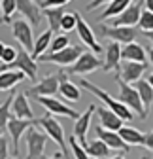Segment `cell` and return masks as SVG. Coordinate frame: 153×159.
Returning a JSON list of instances; mask_svg holds the SVG:
<instances>
[{
  "label": "cell",
  "mask_w": 153,
  "mask_h": 159,
  "mask_svg": "<svg viewBox=\"0 0 153 159\" xmlns=\"http://www.w3.org/2000/svg\"><path fill=\"white\" fill-rule=\"evenodd\" d=\"M134 89L138 91L140 101H142V106H144V110L147 114V110L153 104V87L147 84V80H138V82L134 84Z\"/></svg>",
  "instance_id": "27"
},
{
  "label": "cell",
  "mask_w": 153,
  "mask_h": 159,
  "mask_svg": "<svg viewBox=\"0 0 153 159\" xmlns=\"http://www.w3.org/2000/svg\"><path fill=\"white\" fill-rule=\"evenodd\" d=\"M94 133H97V138H98V140H102L110 150H119V152H123V153H129V152H130V146H127V144L123 142V138L119 136V133L102 129L100 125L94 127Z\"/></svg>",
  "instance_id": "16"
},
{
  "label": "cell",
  "mask_w": 153,
  "mask_h": 159,
  "mask_svg": "<svg viewBox=\"0 0 153 159\" xmlns=\"http://www.w3.org/2000/svg\"><path fill=\"white\" fill-rule=\"evenodd\" d=\"M97 114H98V119H100V127L102 129H108V131H116L119 133V129H123V119L113 114L111 110H108L106 106H97Z\"/></svg>",
  "instance_id": "20"
},
{
  "label": "cell",
  "mask_w": 153,
  "mask_h": 159,
  "mask_svg": "<svg viewBox=\"0 0 153 159\" xmlns=\"http://www.w3.org/2000/svg\"><path fill=\"white\" fill-rule=\"evenodd\" d=\"M25 142H27V157L25 159H46L44 150L47 144V134L38 131L36 127H30L25 134Z\"/></svg>",
  "instance_id": "4"
},
{
  "label": "cell",
  "mask_w": 153,
  "mask_h": 159,
  "mask_svg": "<svg viewBox=\"0 0 153 159\" xmlns=\"http://www.w3.org/2000/svg\"><path fill=\"white\" fill-rule=\"evenodd\" d=\"M47 159V157H46ZM49 159H64V155L63 153H53V157H49Z\"/></svg>",
  "instance_id": "44"
},
{
  "label": "cell",
  "mask_w": 153,
  "mask_h": 159,
  "mask_svg": "<svg viewBox=\"0 0 153 159\" xmlns=\"http://www.w3.org/2000/svg\"><path fill=\"white\" fill-rule=\"evenodd\" d=\"M17 10L23 13L25 19H28L32 23V29H36L42 23V10L36 2H32V0H17Z\"/></svg>",
  "instance_id": "21"
},
{
  "label": "cell",
  "mask_w": 153,
  "mask_h": 159,
  "mask_svg": "<svg viewBox=\"0 0 153 159\" xmlns=\"http://www.w3.org/2000/svg\"><path fill=\"white\" fill-rule=\"evenodd\" d=\"M8 68H10V66H8V65H0V74H2V72H6V70H8Z\"/></svg>",
  "instance_id": "47"
},
{
  "label": "cell",
  "mask_w": 153,
  "mask_h": 159,
  "mask_svg": "<svg viewBox=\"0 0 153 159\" xmlns=\"http://www.w3.org/2000/svg\"><path fill=\"white\" fill-rule=\"evenodd\" d=\"M76 29V11H64L63 19H61V30L70 32Z\"/></svg>",
  "instance_id": "36"
},
{
  "label": "cell",
  "mask_w": 153,
  "mask_h": 159,
  "mask_svg": "<svg viewBox=\"0 0 153 159\" xmlns=\"http://www.w3.org/2000/svg\"><path fill=\"white\" fill-rule=\"evenodd\" d=\"M102 4H108V2H106V0H94V2H89V4L85 6V10H87V11H93L94 8H98V6H102Z\"/></svg>",
  "instance_id": "40"
},
{
  "label": "cell",
  "mask_w": 153,
  "mask_h": 159,
  "mask_svg": "<svg viewBox=\"0 0 153 159\" xmlns=\"http://www.w3.org/2000/svg\"><path fill=\"white\" fill-rule=\"evenodd\" d=\"M63 80H68L66 72H63V70L53 72V74L46 76L44 80H40L36 85L28 87L25 93H27V95H34L36 98H38V97H53V95L59 93V87H61V82H63Z\"/></svg>",
  "instance_id": "2"
},
{
  "label": "cell",
  "mask_w": 153,
  "mask_h": 159,
  "mask_svg": "<svg viewBox=\"0 0 153 159\" xmlns=\"http://www.w3.org/2000/svg\"><path fill=\"white\" fill-rule=\"evenodd\" d=\"M38 102H40L47 114H53V116H64V117H70V119H78L80 114L72 110L70 106H66L64 102H61L59 98H55V97H38L36 98Z\"/></svg>",
  "instance_id": "12"
},
{
  "label": "cell",
  "mask_w": 153,
  "mask_h": 159,
  "mask_svg": "<svg viewBox=\"0 0 153 159\" xmlns=\"http://www.w3.org/2000/svg\"><path fill=\"white\" fill-rule=\"evenodd\" d=\"M0 159H10V142L4 134H0Z\"/></svg>",
  "instance_id": "38"
},
{
  "label": "cell",
  "mask_w": 153,
  "mask_h": 159,
  "mask_svg": "<svg viewBox=\"0 0 153 159\" xmlns=\"http://www.w3.org/2000/svg\"><path fill=\"white\" fill-rule=\"evenodd\" d=\"M25 80V74L19 72L15 68H8L6 72L0 74V91H8L11 87H15L19 82H23Z\"/></svg>",
  "instance_id": "26"
},
{
  "label": "cell",
  "mask_w": 153,
  "mask_h": 159,
  "mask_svg": "<svg viewBox=\"0 0 153 159\" xmlns=\"http://www.w3.org/2000/svg\"><path fill=\"white\" fill-rule=\"evenodd\" d=\"M11 116L17 117V119H28V121H32V119H34V114H32V108L28 104V98H27V93L25 91L13 95Z\"/></svg>",
  "instance_id": "18"
},
{
  "label": "cell",
  "mask_w": 153,
  "mask_h": 159,
  "mask_svg": "<svg viewBox=\"0 0 153 159\" xmlns=\"http://www.w3.org/2000/svg\"><path fill=\"white\" fill-rule=\"evenodd\" d=\"M70 46V38L66 34H57L51 40V46H49V53H59L63 49H66Z\"/></svg>",
  "instance_id": "32"
},
{
  "label": "cell",
  "mask_w": 153,
  "mask_h": 159,
  "mask_svg": "<svg viewBox=\"0 0 153 159\" xmlns=\"http://www.w3.org/2000/svg\"><path fill=\"white\" fill-rule=\"evenodd\" d=\"M142 4L144 2H130V6L117 15L116 19H111L110 27H127V29H134V25H138L140 15H142Z\"/></svg>",
  "instance_id": "13"
},
{
  "label": "cell",
  "mask_w": 153,
  "mask_h": 159,
  "mask_svg": "<svg viewBox=\"0 0 153 159\" xmlns=\"http://www.w3.org/2000/svg\"><path fill=\"white\" fill-rule=\"evenodd\" d=\"M81 53H83V49H81L80 46H68L66 49H63V51H59V53H46V55H42L40 61H44V63H53V65H59V66L68 68V66H72V65L81 57Z\"/></svg>",
  "instance_id": "6"
},
{
  "label": "cell",
  "mask_w": 153,
  "mask_h": 159,
  "mask_svg": "<svg viewBox=\"0 0 153 159\" xmlns=\"http://www.w3.org/2000/svg\"><path fill=\"white\" fill-rule=\"evenodd\" d=\"M51 40H53V32L47 29V30H44L40 36H38L36 40H34V49H32V53H30V57L34 59H40L42 55H46V51H47V48L51 46Z\"/></svg>",
  "instance_id": "25"
},
{
  "label": "cell",
  "mask_w": 153,
  "mask_h": 159,
  "mask_svg": "<svg viewBox=\"0 0 153 159\" xmlns=\"http://www.w3.org/2000/svg\"><path fill=\"white\" fill-rule=\"evenodd\" d=\"M144 36H146V38L149 40L151 44H153V30H151V32H144Z\"/></svg>",
  "instance_id": "43"
},
{
  "label": "cell",
  "mask_w": 153,
  "mask_h": 159,
  "mask_svg": "<svg viewBox=\"0 0 153 159\" xmlns=\"http://www.w3.org/2000/svg\"><path fill=\"white\" fill-rule=\"evenodd\" d=\"M144 146H146L149 152H153V131L146 133V140H144Z\"/></svg>",
  "instance_id": "39"
},
{
  "label": "cell",
  "mask_w": 153,
  "mask_h": 159,
  "mask_svg": "<svg viewBox=\"0 0 153 159\" xmlns=\"http://www.w3.org/2000/svg\"><path fill=\"white\" fill-rule=\"evenodd\" d=\"M4 49H6V44H4V42H0V59H2V53H4Z\"/></svg>",
  "instance_id": "45"
},
{
  "label": "cell",
  "mask_w": 153,
  "mask_h": 159,
  "mask_svg": "<svg viewBox=\"0 0 153 159\" xmlns=\"http://www.w3.org/2000/svg\"><path fill=\"white\" fill-rule=\"evenodd\" d=\"M68 140V144H70V150H72V155H74V159H91L89 155H87V152H85V148L78 142V138H76L74 134L70 136V138H66Z\"/></svg>",
  "instance_id": "33"
},
{
  "label": "cell",
  "mask_w": 153,
  "mask_h": 159,
  "mask_svg": "<svg viewBox=\"0 0 153 159\" xmlns=\"http://www.w3.org/2000/svg\"><path fill=\"white\" fill-rule=\"evenodd\" d=\"M36 119L28 121V119H17V117H11L8 121V133H10V140H11V150H13V155H19V142H21L23 134H27V131L30 127H34Z\"/></svg>",
  "instance_id": "7"
},
{
  "label": "cell",
  "mask_w": 153,
  "mask_h": 159,
  "mask_svg": "<svg viewBox=\"0 0 153 159\" xmlns=\"http://www.w3.org/2000/svg\"><path fill=\"white\" fill-rule=\"evenodd\" d=\"M10 159H17V157H10Z\"/></svg>",
  "instance_id": "51"
},
{
  "label": "cell",
  "mask_w": 153,
  "mask_h": 159,
  "mask_svg": "<svg viewBox=\"0 0 153 159\" xmlns=\"http://www.w3.org/2000/svg\"><path fill=\"white\" fill-rule=\"evenodd\" d=\"M119 136L123 138V142L127 146H144V140H146V133L134 129V127H123L119 129Z\"/></svg>",
  "instance_id": "24"
},
{
  "label": "cell",
  "mask_w": 153,
  "mask_h": 159,
  "mask_svg": "<svg viewBox=\"0 0 153 159\" xmlns=\"http://www.w3.org/2000/svg\"><path fill=\"white\" fill-rule=\"evenodd\" d=\"M11 66L15 70H19V72H23L25 76H28L30 80H36V76H38V65H36L34 59L30 57V53L25 51V49L17 51V59H15V63Z\"/></svg>",
  "instance_id": "17"
},
{
  "label": "cell",
  "mask_w": 153,
  "mask_h": 159,
  "mask_svg": "<svg viewBox=\"0 0 153 159\" xmlns=\"http://www.w3.org/2000/svg\"><path fill=\"white\" fill-rule=\"evenodd\" d=\"M94 112H97V106H94V104H89L87 110H85L83 114H80V117L76 119V123H74V136L78 138V142H80L81 146L87 144V131H89V127H91V117H93Z\"/></svg>",
  "instance_id": "15"
},
{
  "label": "cell",
  "mask_w": 153,
  "mask_h": 159,
  "mask_svg": "<svg viewBox=\"0 0 153 159\" xmlns=\"http://www.w3.org/2000/svg\"><path fill=\"white\" fill-rule=\"evenodd\" d=\"M80 85L83 87V89H87V91H91L93 95H97L100 101L104 102V106L108 108V110H111L113 114H117L123 121H132L134 119V114H132L125 104H121L117 98H113V97H110V93H106L104 89H100L98 85H94V84H91L89 80H81L80 82Z\"/></svg>",
  "instance_id": "1"
},
{
  "label": "cell",
  "mask_w": 153,
  "mask_h": 159,
  "mask_svg": "<svg viewBox=\"0 0 153 159\" xmlns=\"http://www.w3.org/2000/svg\"><path fill=\"white\" fill-rule=\"evenodd\" d=\"M147 59H149V65L153 66V48H149V51H147Z\"/></svg>",
  "instance_id": "42"
},
{
  "label": "cell",
  "mask_w": 153,
  "mask_h": 159,
  "mask_svg": "<svg viewBox=\"0 0 153 159\" xmlns=\"http://www.w3.org/2000/svg\"><path fill=\"white\" fill-rule=\"evenodd\" d=\"M59 95H63V98H64V101H68V102H78L80 98H81L80 87L74 85L72 82H68V80H63V82H61Z\"/></svg>",
  "instance_id": "29"
},
{
  "label": "cell",
  "mask_w": 153,
  "mask_h": 159,
  "mask_svg": "<svg viewBox=\"0 0 153 159\" xmlns=\"http://www.w3.org/2000/svg\"><path fill=\"white\" fill-rule=\"evenodd\" d=\"M17 10V0H2V21L11 23V15Z\"/></svg>",
  "instance_id": "34"
},
{
  "label": "cell",
  "mask_w": 153,
  "mask_h": 159,
  "mask_svg": "<svg viewBox=\"0 0 153 159\" xmlns=\"http://www.w3.org/2000/svg\"><path fill=\"white\" fill-rule=\"evenodd\" d=\"M147 51L138 42H132L121 48V63H146Z\"/></svg>",
  "instance_id": "19"
},
{
  "label": "cell",
  "mask_w": 153,
  "mask_h": 159,
  "mask_svg": "<svg viewBox=\"0 0 153 159\" xmlns=\"http://www.w3.org/2000/svg\"><path fill=\"white\" fill-rule=\"evenodd\" d=\"M129 6H130V0H111V2H108V6L104 8V11L100 13V19L117 17V15H121Z\"/></svg>",
  "instance_id": "30"
},
{
  "label": "cell",
  "mask_w": 153,
  "mask_h": 159,
  "mask_svg": "<svg viewBox=\"0 0 153 159\" xmlns=\"http://www.w3.org/2000/svg\"><path fill=\"white\" fill-rule=\"evenodd\" d=\"M0 104H2V102H0Z\"/></svg>",
  "instance_id": "52"
},
{
  "label": "cell",
  "mask_w": 153,
  "mask_h": 159,
  "mask_svg": "<svg viewBox=\"0 0 153 159\" xmlns=\"http://www.w3.org/2000/svg\"><path fill=\"white\" fill-rule=\"evenodd\" d=\"M17 51H19V49H15V48H11V46H6V49H4L2 59H0V61L6 63L8 66H11V65L15 63V59H17Z\"/></svg>",
  "instance_id": "37"
},
{
  "label": "cell",
  "mask_w": 153,
  "mask_h": 159,
  "mask_svg": "<svg viewBox=\"0 0 153 159\" xmlns=\"http://www.w3.org/2000/svg\"><path fill=\"white\" fill-rule=\"evenodd\" d=\"M144 6H146V10H147L149 13H153V0H146Z\"/></svg>",
  "instance_id": "41"
},
{
  "label": "cell",
  "mask_w": 153,
  "mask_h": 159,
  "mask_svg": "<svg viewBox=\"0 0 153 159\" xmlns=\"http://www.w3.org/2000/svg\"><path fill=\"white\" fill-rule=\"evenodd\" d=\"M11 29H13V38L23 46V49L32 53V49H34L32 25L28 21H25V19H15V21H11Z\"/></svg>",
  "instance_id": "8"
},
{
  "label": "cell",
  "mask_w": 153,
  "mask_h": 159,
  "mask_svg": "<svg viewBox=\"0 0 153 159\" xmlns=\"http://www.w3.org/2000/svg\"><path fill=\"white\" fill-rule=\"evenodd\" d=\"M13 95L15 93H11V95H8V98L0 104V131H2L4 127H8V121L13 117L11 116V102H13Z\"/></svg>",
  "instance_id": "31"
},
{
  "label": "cell",
  "mask_w": 153,
  "mask_h": 159,
  "mask_svg": "<svg viewBox=\"0 0 153 159\" xmlns=\"http://www.w3.org/2000/svg\"><path fill=\"white\" fill-rule=\"evenodd\" d=\"M147 84H149V85H151V87H153V72H151V74H149V76H147Z\"/></svg>",
  "instance_id": "46"
},
{
  "label": "cell",
  "mask_w": 153,
  "mask_h": 159,
  "mask_svg": "<svg viewBox=\"0 0 153 159\" xmlns=\"http://www.w3.org/2000/svg\"><path fill=\"white\" fill-rule=\"evenodd\" d=\"M76 29H78V36L81 38V42L89 48V49H93V53L94 55H98V53H102V46L98 44V40H97V36H94V32H93V29L85 23V19L76 11Z\"/></svg>",
  "instance_id": "9"
},
{
  "label": "cell",
  "mask_w": 153,
  "mask_h": 159,
  "mask_svg": "<svg viewBox=\"0 0 153 159\" xmlns=\"http://www.w3.org/2000/svg\"><path fill=\"white\" fill-rule=\"evenodd\" d=\"M116 82H117V85H119V97H117V101L121 102V104H125L132 114H138V117H146L147 114H146V110H144V106H142V101H140V95H138V91L134 89V85H129V84H125V82H121L119 78H116Z\"/></svg>",
  "instance_id": "3"
},
{
  "label": "cell",
  "mask_w": 153,
  "mask_h": 159,
  "mask_svg": "<svg viewBox=\"0 0 153 159\" xmlns=\"http://www.w3.org/2000/svg\"><path fill=\"white\" fill-rule=\"evenodd\" d=\"M44 15L49 23V30L53 34H57L61 30V19L64 15V8H47V10H44Z\"/></svg>",
  "instance_id": "28"
},
{
  "label": "cell",
  "mask_w": 153,
  "mask_h": 159,
  "mask_svg": "<svg viewBox=\"0 0 153 159\" xmlns=\"http://www.w3.org/2000/svg\"><path fill=\"white\" fill-rule=\"evenodd\" d=\"M110 159H125V155H123V153H119V155H111Z\"/></svg>",
  "instance_id": "48"
},
{
  "label": "cell",
  "mask_w": 153,
  "mask_h": 159,
  "mask_svg": "<svg viewBox=\"0 0 153 159\" xmlns=\"http://www.w3.org/2000/svg\"><path fill=\"white\" fill-rule=\"evenodd\" d=\"M142 159H153V155H142Z\"/></svg>",
  "instance_id": "49"
},
{
  "label": "cell",
  "mask_w": 153,
  "mask_h": 159,
  "mask_svg": "<svg viewBox=\"0 0 153 159\" xmlns=\"http://www.w3.org/2000/svg\"><path fill=\"white\" fill-rule=\"evenodd\" d=\"M36 125H40V127L46 131V134L51 138V140L59 146V148H63V155L66 153V146H64V142H66V138H64V129H63V125L57 121L51 114H46V116H42L40 119H36Z\"/></svg>",
  "instance_id": "5"
},
{
  "label": "cell",
  "mask_w": 153,
  "mask_h": 159,
  "mask_svg": "<svg viewBox=\"0 0 153 159\" xmlns=\"http://www.w3.org/2000/svg\"><path fill=\"white\" fill-rule=\"evenodd\" d=\"M121 65V46L116 42H110L106 48V59H104V72H119Z\"/></svg>",
  "instance_id": "22"
},
{
  "label": "cell",
  "mask_w": 153,
  "mask_h": 159,
  "mask_svg": "<svg viewBox=\"0 0 153 159\" xmlns=\"http://www.w3.org/2000/svg\"><path fill=\"white\" fill-rule=\"evenodd\" d=\"M102 66H104V63L100 61V59L97 55H93V53L87 51V53H81V57L72 66H68L66 70L70 74H91L94 70H102Z\"/></svg>",
  "instance_id": "11"
},
{
  "label": "cell",
  "mask_w": 153,
  "mask_h": 159,
  "mask_svg": "<svg viewBox=\"0 0 153 159\" xmlns=\"http://www.w3.org/2000/svg\"><path fill=\"white\" fill-rule=\"evenodd\" d=\"M98 30L102 32V36L106 38H111V42H116V44H132L134 42V38H136V29H127V27H106V25H100Z\"/></svg>",
  "instance_id": "10"
},
{
  "label": "cell",
  "mask_w": 153,
  "mask_h": 159,
  "mask_svg": "<svg viewBox=\"0 0 153 159\" xmlns=\"http://www.w3.org/2000/svg\"><path fill=\"white\" fill-rule=\"evenodd\" d=\"M0 21H2V2H0Z\"/></svg>",
  "instance_id": "50"
},
{
  "label": "cell",
  "mask_w": 153,
  "mask_h": 159,
  "mask_svg": "<svg viewBox=\"0 0 153 159\" xmlns=\"http://www.w3.org/2000/svg\"><path fill=\"white\" fill-rule=\"evenodd\" d=\"M138 29L142 32H151L153 30V13H149L147 10H142L140 21H138Z\"/></svg>",
  "instance_id": "35"
},
{
  "label": "cell",
  "mask_w": 153,
  "mask_h": 159,
  "mask_svg": "<svg viewBox=\"0 0 153 159\" xmlns=\"http://www.w3.org/2000/svg\"><path fill=\"white\" fill-rule=\"evenodd\" d=\"M83 148H85V152H87V155L91 159H110V155H111V150L102 140H98V138L87 142Z\"/></svg>",
  "instance_id": "23"
},
{
  "label": "cell",
  "mask_w": 153,
  "mask_h": 159,
  "mask_svg": "<svg viewBox=\"0 0 153 159\" xmlns=\"http://www.w3.org/2000/svg\"><path fill=\"white\" fill-rule=\"evenodd\" d=\"M147 63H121L119 65V72L116 78H119L125 84H136L138 80H142V74L146 72Z\"/></svg>",
  "instance_id": "14"
}]
</instances>
